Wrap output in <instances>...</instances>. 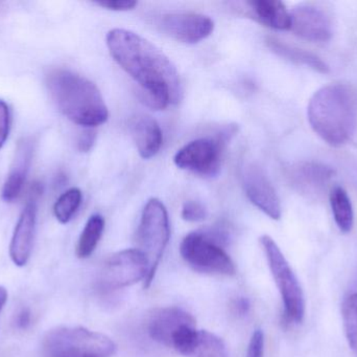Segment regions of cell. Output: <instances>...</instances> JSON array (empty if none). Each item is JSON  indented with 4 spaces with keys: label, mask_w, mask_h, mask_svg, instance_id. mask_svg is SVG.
Returning <instances> with one entry per match:
<instances>
[{
    "label": "cell",
    "mask_w": 357,
    "mask_h": 357,
    "mask_svg": "<svg viewBox=\"0 0 357 357\" xmlns=\"http://www.w3.org/2000/svg\"><path fill=\"white\" fill-rule=\"evenodd\" d=\"M106 41L117 64L139 85L142 102L156 110L178 102L180 77L171 59L160 48L123 29H111Z\"/></svg>",
    "instance_id": "6da1fadb"
},
{
    "label": "cell",
    "mask_w": 357,
    "mask_h": 357,
    "mask_svg": "<svg viewBox=\"0 0 357 357\" xmlns=\"http://www.w3.org/2000/svg\"><path fill=\"white\" fill-rule=\"evenodd\" d=\"M46 83L61 112L73 123L88 128L106 123L108 107L98 86L87 78L59 68L48 73Z\"/></svg>",
    "instance_id": "7a4b0ae2"
},
{
    "label": "cell",
    "mask_w": 357,
    "mask_h": 357,
    "mask_svg": "<svg viewBox=\"0 0 357 357\" xmlns=\"http://www.w3.org/2000/svg\"><path fill=\"white\" fill-rule=\"evenodd\" d=\"M307 119L314 133L327 144H347L356 128V103L349 88L329 84L317 90L308 103Z\"/></svg>",
    "instance_id": "3957f363"
},
{
    "label": "cell",
    "mask_w": 357,
    "mask_h": 357,
    "mask_svg": "<svg viewBox=\"0 0 357 357\" xmlns=\"http://www.w3.org/2000/svg\"><path fill=\"white\" fill-rule=\"evenodd\" d=\"M114 342L84 327H59L44 337L45 357H112L116 354Z\"/></svg>",
    "instance_id": "277c9868"
},
{
    "label": "cell",
    "mask_w": 357,
    "mask_h": 357,
    "mask_svg": "<svg viewBox=\"0 0 357 357\" xmlns=\"http://www.w3.org/2000/svg\"><path fill=\"white\" fill-rule=\"evenodd\" d=\"M171 238L169 213L162 201L151 198L142 211L137 242L139 251L146 256L149 272L144 287L149 289L154 281L157 270Z\"/></svg>",
    "instance_id": "5b68a950"
},
{
    "label": "cell",
    "mask_w": 357,
    "mask_h": 357,
    "mask_svg": "<svg viewBox=\"0 0 357 357\" xmlns=\"http://www.w3.org/2000/svg\"><path fill=\"white\" fill-rule=\"evenodd\" d=\"M260 245L266 254L271 274L280 293L285 318L289 322L300 324L305 316V299L299 280L273 238L264 235L260 238Z\"/></svg>",
    "instance_id": "8992f818"
},
{
    "label": "cell",
    "mask_w": 357,
    "mask_h": 357,
    "mask_svg": "<svg viewBox=\"0 0 357 357\" xmlns=\"http://www.w3.org/2000/svg\"><path fill=\"white\" fill-rule=\"evenodd\" d=\"M180 254L193 270L201 274L226 277L236 274V268L230 256L205 231L189 233L181 243Z\"/></svg>",
    "instance_id": "52a82bcc"
},
{
    "label": "cell",
    "mask_w": 357,
    "mask_h": 357,
    "mask_svg": "<svg viewBox=\"0 0 357 357\" xmlns=\"http://www.w3.org/2000/svg\"><path fill=\"white\" fill-rule=\"evenodd\" d=\"M149 263L138 249H125L111 256L98 276V286L102 291H113L146 281Z\"/></svg>",
    "instance_id": "ba28073f"
},
{
    "label": "cell",
    "mask_w": 357,
    "mask_h": 357,
    "mask_svg": "<svg viewBox=\"0 0 357 357\" xmlns=\"http://www.w3.org/2000/svg\"><path fill=\"white\" fill-rule=\"evenodd\" d=\"M225 140L222 134L220 140L203 138L188 143L176 153L175 165L201 176H215L220 172Z\"/></svg>",
    "instance_id": "9c48e42d"
},
{
    "label": "cell",
    "mask_w": 357,
    "mask_h": 357,
    "mask_svg": "<svg viewBox=\"0 0 357 357\" xmlns=\"http://www.w3.org/2000/svg\"><path fill=\"white\" fill-rule=\"evenodd\" d=\"M159 29L176 41L195 44L211 35L214 22L209 16L192 12L167 13L158 19Z\"/></svg>",
    "instance_id": "30bf717a"
},
{
    "label": "cell",
    "mask_w": 357,
    "mask_h": 357,
    "mask_svg": "<svg viewBox=\"0 0 357 357\" xmlns=\"http://www.w3.org/2000/svg\"><path fill=\"white\" fill-rule=\"evenodd\" d=\"M291 31L298 37L322 43L333 37V21L326 10L314 3H300L291 12Z\"/></svg>",
    "instance_id": "8fae6325"
},
{
    "label": "cell",
    "mask_w": 357,
    "mask_h": 357,
    "mask_svg": "<svg viewBox=\"0 0 357 357\" xmlns=\"http://www.w3.org/2000/svg\"><path fill=\"white\" fill-rule=\"evenodd\" d=\"M245 195L256 207L274 220L281 218L280 199L266 174L259 166L249 163L243 170Z\"/></svg>",
    "instance_id": "7c38bea8"
},
{
    "label": "cell",
    "mask_w": 357,
    "mask_h": 357,
    "mask_svg": "<svg viewBox=\"0 0 357 357\" xmlns=\"http://www.w3.org/2000/svg\"><path fill=\"white\" fill-rule=\"evenodd\" d=\"M40 191L35 187L24 209L21 212L10 245V256L15 265H26L33 249L37 221V197Z\"/></svg>",
    "instance_id": "4fadbf2b"
},
{
    "label": "cell",
    "mask_w": 357,
    "mask_h": 357,
    "mask_svg": "<svg viewBox=\"0 0 357 357\" xmlns=\"http://www.w3.org/2000/svg\"><path fill=\"white\" fill-rule=\"evenodd\" d=\"M184 326H195V320L180 307H165L155 310L149 318L146 329L153 341L172 348L174 335Z\"/></svg>",
    "instance_id": "5bb4252c"
},
{
    "label": "cell",
    "mask_w": 357,
    "mask_h": 357,
    "mask_svg": "<svg viewBox=\"0 0 357 357\" xmlns=\"http://www.w3.org/2000/svg\"><path fill=\"white\" fill-rule=\"evenodd\" d=\"M335 170L314 161L296 163L287 170V178L291 186L302 194L319 195L324 193Z\"/></svg>",
    "instance_id": "9a60e30c"
},
{
    "label": "cell",
    "mask_w": 357,
    "mask_h": 357,
    "mask_svg": "<svg viewBox=\"0 0 357 357\" xmlns=\"http://www.w3.org/2000/svg\"><path fill=\"white\" fill-rule=\"evenodd\" d=\"M129 130L142 159H152L159 152L163 133L156 119L146 115H134L130 119Z\"/></svg>",
    "instance_id": "2e32d148"
},
{
    "label": "cell",
    "mask_w": 357,
    "mask_h": 357,
    "mask_svg": "<svg viewBox=\"0 0 357 357\" xmlns=\"http://www.w3.org/2000/svg\"><path fill=\"white\" fill-rule=\"evenodd\" d=\"M33 155V140L29 138L21 140L17 145L10 172L2 188V198L6 203H13L22 192Z\"/></svg>",
    "instance_id": "e0dca14e"
},
{
    "label": "cell",
    "mask_w": 357,
    "mask_h": 357,
    "mask_svg": "<svg viewBox=\"0 0 357 357\" xmlns=\"http://www.w3.org/2000/svg\"><path fill=\"white\" fill-rule=\"evenodd\" d=\"M268 48L278 56L282 57L285 60L291 61L297 65L310 67L314 71L320 73H328L329 66L322 58L314 52L291 45L287 42L281 41L277 38L270 37L266 39Z\"/></svg>",
    "instance_id": "ac0fdd59"
},
{
    "label": "cell",
    "mask_w": 357,
    "mask_h": 357,
    "mask_svg": "<svg viewBox=\"0 0 357 357\" xmlns=\"http://www.w3.org/2000/svg\"><path fill=\"white\" fill-rule=\"evenodd\" d=\"M250 8L256 19L262 24L278 29H291V12L283 2L278 0H255L250 1Z\"/></svg>",
    "instance_id": "d6986e66"
},
{
    "label": "cell",
    "mask_w": 357,
    "mask_h": 357,
    "mask_svg": "<svg viewBox=\"0 0 357 357\" xmlns=\"http://www.w3.org/2000/svg\"><path fill=\"white\" fill-rule=\"evenodd\" d=\"M329 203L340 231L344 234L351 232L354 224V211L347 191L340 186L333 187L329 193Z\"/></svg>",
    "instance_id": "ffe728a7"
},
{
    "label": "cell",
    "mask_w": 357,
    "mask_h": 357,
    "mask_svg": "<svg viewBox=\"0 0 357 357\" xmlns=\"http://www.w3.org/2000/svg\"><path fill=\"white\" fill-rule=\"evenodd\" d=\"M105 230V219L100 214H94L86 222L77 245V256L87 259L96 251Z\"/></svg>",
    "instance_id": "44dd1931"
},
{
    "label": "cell",
    "mask_w": 357,
    "mask_h": 357,
    "mask_svg": "<svg viewBox=\"0 0 357 357\" xmlns=\"http://www.w3.org/2000/svg\"><path fill=\"white\" fill-rule=\"evenodd\" d=\"M187 357H229L226 344L207 330L197 331V340Z\"/></svg>",
    "instance_id": "7402d4cb"
},
{
    "label": "cell",
    "mask_w": 357,
    "mask_h": 357,
    "mask_svg": "<svg viewBox=\"0 0 357 357\" xmlns=\"http://www.w3.org/2000/svg\"><path fill=\"white\" fill-rule=\"evenodd\" d=\"M82 192L79 189L71 188L63 193L54 205V214L61 224H68L79 210L82 203Z\"/></svg>",
    "instance_id": "603a6c76"
},
{
    "label": "cell",
    "mask_w": 357,
    "mask_h": 357,
    "mask_svg": "<svg viewBox=\"0 0 357 357\" xmlns=\"http://www.w3.org/2000/svg\"><path fill=\"white\" fill-rule=\"evenodd\" d=\"M342 314L348 343L357 354V293H351L344 300Z\"/></svg>",
    "instance_id": "cb8c5ba5"
},
{
    "label": "cell",
    "mask_w": 357,
    "mask_h": 357,
    "mask_svg": "<svg viewBox=\"0 0 357 357\" xmlns=\"http://www.w3.org/2000/svg\"><path fill=\"white\" fill-rule=\"evenodd\" d=\"M181 216L185 221L199 222L207 217V210L197 201H189L183 205Z\"/></svg>",
    "instance_id": "d4e9b609"
},
{
    "label": "cell",
    "mask_w": 357,
    "mask_h": 357,
    "mask_svg": "<svg viewBox=\"0 0 357 357\" xmlns=\"http://www.w3.org/2000/svg\"><path fill=\"white\" fill-rule=\"evenodd\" d=\"M264 333L257 329L254 331L248 347L247 357H264Z\"/></svg>",
    "instance_id": "484cf974"
},
{
    "label": "cell",
    "mask_w": 357,
    "mask_h": 357,
    "mask_svg": "<svg viewBox=\"0 0 357 357\" xmlns=\"http://www.w3.org/2000/svg\"><path fill=\"white\" fill-rule=\"evenodd\" d=\"M10 132V109L3 100H0V149L6 143Z\"/></svg>",
    "instance_id": "4316f807"
},
{
    "label": "cell",
    "mask_w": 357,
    "mask_h": 357,
    "mask_svg": "<svg viewBox=\"0 0 357 357\" xmlns=\"http://www.w3.org/2000/svg\"><path fill=\"white\" fill-rule=\"evenodd\" d=\"M96 3L111 10H129L137 6V2L134 0H104L96 1Z\"/></svg>",
    "instance_id": "83f0119b"
},
{
    "label": "cell",
    "mask_w": 357,
    "mask_h": 357,
    "mask_svg": "<svg viewBox=\"0 0 357 357\" xmlns=\"http://www.w3.org/2000/svg\"><path fill=\"white\" fill-rule=\"evenodd\" d=\"M96 140V133L91 128L86 130L79 136V149L82 152H88L93 147Z\"/></svg>",
    "instance_id": "f1b7e54d"
},
{
    "label": "cell",
    "mask_w": 357,
    "mask_h": 357,
    "mask_svg": "<svg viewBox=\"0 0 357 357\" xmlns=\"http://www.w3.org/2000/svg\"><path fill=\"white\" fill-rule=\"evenodd\" d=\"M31 312H29V309H27V308H22V309L17 314L15 324H16L17 328L21 329V330H25V329L31 325Z\"/></svg>",
    "instance_id": "f546056e"
},
{
    "label": "cell",
    "mask_w": 357,
    "mask_h": 357,
    "mask_svg": "<svg viewBox=\"0 0 357 357\" xmlns=\"http://www.w3.org/2000/svg\"><path fill=\"white\" fill-rule=\"evenodd\" d=\"M233 309H234L235 314H238V316H247L250 309H251L250 300L245 297L238 298L233 302Z\"/></svg>",
    "instance_id": "4dcf8cb0"
},
{
    "label": "cell",
    "mask_w": 357,
    "mask_h": 357,
    "mask_svg": "<svg viewBox=\"0 0 357 357\" xmlns=\"http://www.w3.org/2000/svg\"><path fill=\"white\" fill-rule=\"evenodd\" d=\"M6 301H8V291L3 286H0V312L3 309Z\"/></svg>",
    "instance_id": "1f68e13d"
}]
</instances>
